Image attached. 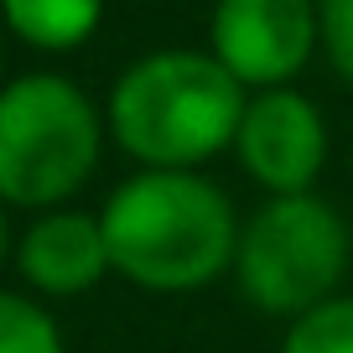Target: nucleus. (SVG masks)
<instances>
[{
    "label": "nucleus",
    "mask_w": 353,
    "mask_h": 353,
    "mask_svg": "<svg viewBox=\"0 0 353 353\" xmlns=\"http://www.w3.org/2000/svg\"><path fill=\"white\" fill-rule=\"evenodd\" d=\"M332 135L317 99H307L296 83L254 88L244 94V114L234 130V161L265 198L281 192H317V176L327 166Z\"/></svg>",
    "instance_id": "39448f33"
},
{
    "label": "nucleus",
    "mask_w": 353,
    "mask_h": 353,
    "mask_svg": "<svg viewBox=\"0 0 353 353\" xmlns=\"http://www.w3.org/2000/svg\"><path fill=\"white\" fill-rule=\"evenodd\" d=\"M11 265L21 276V286L42 301H73L83 291H94L104 276H114L99 213L73 208V203L32 213L26 229L16 234Z\"/></svg>",
    "instance_id": "0eeeda50"
},
{
    "label": "nucleus",
    "mask_w": 353,
    "mask_h": 353,
    "mask_svg": "<svg viewBox=\"0 0 353 353\" xmlns=\"http://www.w3.org/2000/svg\"><path fill=\"white\" fill-rule=\"evenodd\" d=\"M0 68H6V32H0ZM0 83H6V78H0Z\"/></svg>",
    "instance_id": "ddd939ff"
},
{
    "label": "nucleus",
    "mask_w": 353,
    "mask_h": 353,
    "mask_svg": "<svg viewBox=\"0 0 353 353\" xmlns=\"http://www.w3.org/2000/svg\"><path fill=\"white\" fill-rule=\"evenodd\" d=\"M11 254H16V229H11V208L0 203V270L11 265Z\"/></svg>",
    "instance_id": "f8f14e48"
},
{
    "label": "nucleus",
    "mask_w": 353,
    "mask_h": 353,
    "mask_svg": "<svg viewBox=\"0 0 353 353\" xmlns=\"http://www.w3.org/2000/svg\"><path fill=\"white\" fill-rule=\"evenodd\" d=\"M353 260L348 219L322 192H281L239 219L234 286L260 317L291 322L317 301L338 296Z\"/></svg>",
    "instance_id": "20e7f679"
},
{
    "label": "nucleus",
    "mask_w": 353,
    "mask_h": 353,
    "mask_svg": "<svg viewBox=\"0 0 353 353\" xmlns=\"http://www.w3.org/2000/svg\"><path fill=\"white\" fill-rule=\"evenodd\" d=\"M276 353H353V291H338L291 317Z\"/></svg>",
    "instance_id": "9d476101"
},
{
    "label": "nucleus",
    "mask_w": 353,
    "mask_h": 353,
    "mask_svg": "<svg viewBox=\"0 0 353 353\" xmlns=\"http://www.w3.org/2000/svg\"><path fill=\"white\" fill-rule=\"evenodd\" d=\"M104 110L78 78L37 68L0 83V203L47 213L73 203L104 161Z\"/></svg>",
    "instance_id": "7ed1b4c3"
},
{
    "label": "nucleus",
    "mask_w": 353,
    "mask_h": 353,
    "mask_svg": "<svg viewBox=\"0 0 353 353\" xmlns=\"http://www.w3.org/2000/svg\"><path fill=\"white\" fill-rule=\"evenodd\" d=\"M203 47L250 94L296 83L317 57V0H213Z\"/></svg>",
    "instance_id": "423d86ee"
},
{
    "label": "nucleus",
    "mask_w": 353,
    "mask_h": 353,
    "mask_svg": "<svg viewBox=\"0 0 353 353\" xmlns=\"http://www.w3.org/2000/svg\"><path fill=\"white\" fill-rule=\"evenodd\" d=\"M110 270L156 296H188L234 270L239 213L203 172L135 166L99 208Z\"/></svg>",
    "instance_id": "f257e3e1"
},
{
    "label": "nucleus",
    "mask_w": 353,
    "mask_h": 353,
    "mask_svg": "<svg viewBox=\"0 0 353 353\" xmlns=\"http://www.w3.org/2000/svg\"><path fill=\"white\" fill-rule=\"evenodd\" d=\"M0 353H68L52 307L32 291H0Z\"/></svg>",
    "instance_id": "1a4fd4ad"
},
{
    "label": "nucleus",
    "mask_w": 353,
    "mask_h": 353,
    "mask_svg": "<svg viewBox=\"0 0 353 353\" xmlns=\"http://www.w3.org/2000/svg\"><path fill=\"white\" fill-rule=\"evenodd\" d=\"M317 57L353 88V0H317Z\"/></svg>",
    "instance_id": "9b49d317"
},
{
    "label": "nucleus",
    "mask_w": 353,
    "mask_h": 353,
    "mask_svg": "<svg viewBox=\"0 0 353 353\" xmlns=\"http://www.w3.org/2000/svg\"><path fill=\"white\" fill-rule=\"evenodd\" d=\"M250 88L208 47H156L135 57L104 94V130L135 166L203 172L234 151Z\"/></svg>",
    "instance_id": "f03ea898"
},
{
    "label": "nucleus",
    "mask_w": 353,
    "mask_h": 353,
    "mask_svg": "<svg viewBox=\"0 0 353 353\" xmlns=\"http://www.w3.org/2000/svg\"><path fill=\"white\" fill-rule=\"evenodd\" d=\"M104 21V0H0V32L32 52H73Z\"/></svg>",
    "instance_id": "6e6552de"
}]
</instances>
